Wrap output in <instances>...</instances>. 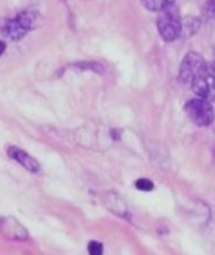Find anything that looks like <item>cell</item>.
<instances>
[{"instance_id": "1", "label": "cell", "mask_w": 215, "mask_h": 255, "mask_svg": "<svg viewBox=\"0 0 215 255\" xmlns=\"http://www.w3.org/2000/svg\"><path fill=\"white\" fill-rule=\"evenodd\" d=\"M157 26L164 41H174L181 36L183 31V24H182L178 9L174 6V4L162 10L157 20Z\"/></svg>"}, {"instance_id": "2", "label": "cell", "mask_w": 215, "mask_h": 255, "mask_svg": "<svg viewBox=\"0 0 215 255\" xmlns=\"http://www.w3.org/2000/svg\"><path fill=\"white\" fill-rule=\"evenodd\" d=\"M37 15L34 11H22L14 19H10L2 26V34L11 40H20L36 24Z\"/></svg>"}, {"instance_id": "3", "label": "cell", "mask_w": 215, "mask_h": 255, "mask_svg": "<svg viewBox=\"0 0 215 255\" xmlns=\"http://www.w3.org/2000/svg\"><path fill=\"white\" fill-rule=\"evenodd\" d=\"M194 94L208 101L215 100V62L206 64L192 82Z\"/></svg>"}, {"instance_id": "4", "label": "cell", "mask_w": 215, "mask_h": 255, "mask_svg": "<svg viewBox=\"0 0 215 255\" xmlns=\"http://www.w3.org/2000/svg\"><path fill=\"white\" fill-rule=\"evenodd\" d=\"M187 115L199 127H207L214 121V110L208 100L193 99L186 104Z\"/></svg>"}, {"instance_id": "5", "label": "cell", "mask_w": 215, "mask_h": 255, "mask_svg": "<svg viewBox=\"0 0 215 255\" xmlns=\"http://www.w3.org/2000/svg\"><path fill=\"white\" fill-rule=\"evenodd\" d=\"M206 66L203 56L198 52H188L179 69V79L183 84H192L201 70Z\"/></svg>"}, {"instance_id": "6", "label": "cell", "mask_w": 215, "mask_h": 255, "mask_svg": "<svg viewBox=\"0 0 215 255\" xmlns=\"http://www.w3.org/2000/svg\"><path fill=\"white\" fill-rule=\"evenodd\" d=\"M7 153H9V156L11 157V158H14L15 161L19 162L22 167H25L27 171L34 172V173L39 172L40 164L37 163L36 159L32 158L30 154H27L26 152L22 151V149L17 148V147H10V148L7 149Z\"/></svg>"}, {"instance_id": "7", "label": "cell", "mask_w": 215, "mask_h": 255, "mask_svg": "<svg viewBox=\"0 0 215 255\" xmlns=\"http://www.w3.org/2000/svg\"><path fill=\"white\" fill-rule=\"evenodd\" d=\"M176 0H142L144 7L151 11H162L166 7L174 4Z\"/></svg>"}, {"instance_id": "8", "label": "cell", "mask_w": 215, "mask_h": 255, "mask_svg": "<svg viewBox=\"0 0 215 255\" xmlns=\"http://www.w3.org/2000/svg\"><path fill=\"white\" fill-rule=\"evenodd\" d=\"M154 187L153 182H151L149 179L146 178H141L136 182V188L139 189V191H144V192H148L152 191Z\"/></svg>"}, {"instance_id": "9", "label": "cell", "mask_w": 215, "mask_h": 255, "mask_svg": "<svg viewBox=\"0 0 215 255\" xmlns=\"http://www.w3.org/2000/svg\"><path fill=\"white\" fill-rule=\"evenodd\" d=\"M89 253L91 255H101L102 254V244L99 242H90Z\"/></svg>"}, {"instance_id": "10", "label": "cell", "mask_w": 215, "mask_h": 255, "mask_svg": "<svg viewBox=\"0 0 215 255\" xmlns=\"http://www.w3.org/2000/svg\"><path fill=\"white\" fill-rule=\"evenodd\" d=\"M207 7H208V10L211 12H215V0H209Z\"/></svg>"}, {"instance_id": "11", "label": "cell", "mask_w": 215, "mask_h": 255, "mask_svg": "<svg viewBox=\"0 0 215 255\" xmlns=\"http://www.w3.org/2000/svg\"><path fill=\"white\" fill-rule=\"evenodd\" d=\"M5 49H6V45H5L4 41H1V40H0V56H1L2 52L5 51Z\"/></svg>"}]
</instances>
